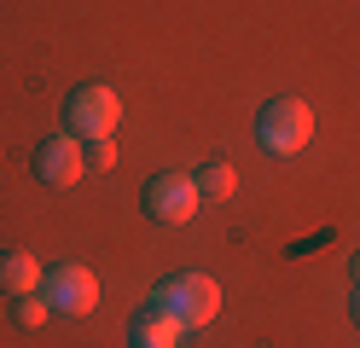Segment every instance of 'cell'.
<instances>
[{
    "label": "cell",
    "instance_id": "obj_10",
    "mask_svg": "<svg viewBox=\"0 0 360 348\" xmlns=\"http://www.w3.org/2000/svg\"><path fill=\"white\" fill-rule=\"evenodd\" d=\"M12 314H18V325H41L53 308H47V296H35V290H30V296H18V308H12Z\"/></svg>",
    "mask_w": 360,
    "mask_h": 348
},
{
    "label": "cell",
    "instance_id": "obj_1",
    "mask_svg": "<svg viewBox=\"0 0 360 348\" xmlns=\"http://www.w3.org/2000/svg\"><path fill=\"white\" fill-rule=\"evenodd\" d=\"M151 302L180 319V331H204L221 314V285L210 273H174V278H163V285L151 290Z\"/></svg>",
    "mask_w": 360,
    "mask_h": 348
},
{
    "label": "cell",
    "instance_id": "obj_11",
    "mask_svg": "<svg viewBox=\"0 0 360 348\" xmlns=\"http://www.w3.org/2000/svg\"><path fill=\"white\" fill-rule=\"evenodd\" d=\"M117 162V146L110 139H87V169H110Z\"/></svg>",
    "mask_w": 360,
    "mask_h": 348
},
{
    "label": "cell",
    "instance_id": "obj_12",
    "mask_svg": "<svg viewBox=\"0 0 360 348\" xmlns=\"http://www.w3.org/2000/svg\"><path fill=\"white\" fill-rule=\"evenodd\" d=\"M354 319H360V290H354Z\"/></svg>",
    "mask_w": 360,
    "mask_h": 348
},
{
    "label": "cell",
    "instance_id": "obj_13",
    "mask_svg": "<svg viewBox=\"0 0 360 348\" xmlns=\"http://www.w3.org/2000/svg\"><path fill=\"white\" fill-rule=\"evenodd\" d=\"M354 278H360V255H354Z\"/></svg>",
    "mask_w": 360,
    "mask_h": 348
},
{
    "label": "cell",
    "instance_id": "obj_3",
    "mask_svg": "<svg viewBox=\"0 0 360 348\" xmlns=\"http://www.w3.org/2000/svg\"><path fill=\"white\" fill-rule=\"evenodd\" d=\"M117 116H122V99L105 82H82L70 99H64V128H70L76 139H110Z\"/></svg>",
    "mask_w": 360,
    "mask_h": 348
},
{
    "label": "cell",
    "instance_id": "obj_7",
    "mask_svg": "<svg viewBox=\"0 0 360 348\" xmlns=\"http://www.w3.org/2000/svg\"><path fill=\"white\" fill-rule=\"evenodd\" d=\"M180 337H186V331H180V319L163 314L157 302H146V308L128 319V348H180Z\"/></svg>",
    "mask_w": 360,
    "mask_h": 348
},
{
    "label": "cell",
    "instance_id": "obj_5",
    "mask_svg": "<svg viewBox=\"0 0 360 348\" xmlns=\"http://www.w3.org/2000/svg\"><path fill=\"white\" fill-rule=\"evenodd\" d=\"M198 180L192 174H157L146 186V215L151 221H163V226H180V221H192L198 215Z\"/></svg>",
    "mask_w": 360,
    "mask_h": 348
},
{
    "label": "cell",
    "instance_id": "obj_8",
    "mask_svg": "<svg viewBox=\"0 0 360 348\" xmlns=\"http://www.w3.org/2000/svg\"><path fill=\"white\" fill-rule=\"evenodd\" d=\"M0 290H12V296L41 290V262L30 250H0Z\"/></svg>",
    "mask_w": 360,
    "mask_h": 348
},
{
    "label": "cell",
    "instance_id": "obj_6",
    "mask_svg": "<svg viewBox=\"0 0 360 348\" xmlns=\"http://www.w3.org/2000/svg\"><path fill=\"white\" fill-rule=\"evenodd\" d=\"M35 174L47 180V186H76L87 174V151H82V139L76 134H53V139H41L35 146Z\"/></svg>",
    "mask_w": 360,
    "mask_h": 348
},
{
    "label": "cell",
    "instance_id": "obj_2",
    "mask_svg": "<svg viewBox=\"0 0 360 348\" xmlns=\"http://www.w3.org/2000/svg\"><path fill=\"white\" fill-rule=\"evenodd\" d=\"M256 139L267 157H297L308 139H314V110L308 99H267L256 116Z\"/></svg>",
    "mask_w": 360,
    "mask_h": 348
},
{
    "label": "cell",
    "instance_id": "obj_9",
    "mask_svg": "<svg viewBox=\"0 0 360 348\" xmlns=\"http://www.w3.org/2000/svg\"><path fill=\"white\" fill-rule=\"evenodd\" d=\"M192 180H198V198H210V203H227V198H233V186H238L233 162H210V169H198Z\"/></svg>",
    "mask_w": 360,
    "mask_h": 348
},
{
    "label": "cell",
    "instance_id": "obj_4",
    "mask_svg": "<svg viewBox=\"0 0 360 348\" xmlns=\"http://www.w3.org/2000/svg\"><path fill=\"white\" fill-rule=\"evenodd\" d=\"M41 296H47L53 314H94L99 308V278L76 262H58V267L41 273Z\"/></svg>",
    "mask_w": 360,
    "mask_h": 348
}]
</instances>
